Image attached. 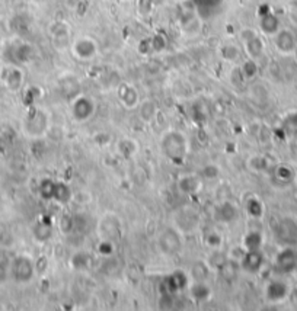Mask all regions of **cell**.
<instances>
[{"label": "cell", "instance_id": "obj_2", "mask_svg": "<svg viewBox=\"0 0 297 311\" xmlns=\"http://www.w3.org/2000/svg\"><path fill=\"white\" fill-rule=\"evenodd\" d=\"M157 244L165 255H176L182 247V237L178 230L168 227L160 233Z\"/></svg>", "mask_w": 297, "mask_h": 311}, {"label": "cell", "instance_id": "obj_11", "mask_svg": "<svg viewBox=\"0 0 297 311\" xmlns=\"http://www.w3.org/2000/svg\"><path fill=\"white\" fill-rule=\"evenodd\" d=\"M120 100L127 109H134L139 103V92L130 85H123L120 87Z\"/></svg>", "mask_w": 297, "mask_h": 311}, {"label": "cell", "instance_id": "obj_34", "mask_svg": "<svg viewBox=\"0 0 297 311\" xmlns=\"http://www.w3.org/2000/svg\"><path fill=\"white\" fill-rule=\"evenodd\" d=\"M150 45L155 51H162L166 47V39L163 35H156L152 41H150Z\"/></svg>", "mask_w": 297, "mask_h": 311}, {"label": "cell", "instance_id": "obj_22", "mask_svg": "<svg viewBox=\"0 0 297 311\" xmlns=\"http://www.w3.org/2000/svg\"><path fill=\"white\" fill-rule=\"evenodd\" d=\"M139 150V144L134 141V140H130V138H126V140H121L118 143V153L126 157V159H130L133 157Z\"/></svg>", "mask_w": 297, "mask_h": 311}, {"label": "cell", "instance_id": "obj_12", "mask_svg": "<svg viewBox=\"0 0 297 311\" xmlns=\"http://www.w3.org/2000/svg\"><path fill=\"white\" fill-rule=\"evenodd\" d=\"M237 215V210L236 207L233 205L232 202H223L220 204L219 207L216 208V212H214V218L216 221L219 223H232L233 220L236 218Z\"/></svg>", "mask_w": 297, "mask_h": 311}, {"label": "cell", "instance_id": "obj_29", "mask_svg": "<svg viewBox=\"0 0 297 311\" xmlns=\"http://www.w3.org/2000/svg\"><path fill=\"white\" fill-rule=\"evenodd\" d=\"M208 275H210V271L204 262H197L193 266V276L195 281H206Z\"/></svg>", "mask_w": 297, "mask_h": 311}, {"label": "cell", "instance_id": "obj_8", "mask_svg": "<svg viewBox=\"0 0 297 311\" xmlns=\"http://www.w3.org/2000/svg\"><path fill=\"white\" fill-rule=\"evenodd\" d=\"M262 255L259 253L258 250H248L245 252V255L241 259V268L249 272V274H255L258 272L262 266Z\"/></svg>", "mask_w": 297, "mask_h": 311}, {"label": "cell", "instance_id": "obj_20", "mask_svg": "<svg viewBox=\"0 0 297 311\" xmlns=\"http://www.w3.org/2000/svg\"><path fill=\"white\" fill-rule=\"evenodd\" d=\"M262 244V236L258 231H249L246 233L244 240H242V247L248 252V250H259Z\"/></svg>", "mask_w": 297, "mask_h": 311}, {"label": "cell", "instance_id": "obj_30", "mask_svg": "<svg viewBox=\"0 0 297 311\" xmlns=\"http://www.w3.org/2000/svg\"><path fill=\"white\" fill-rule=\"evenodd\" d=\"M204 241H206V244L210 249H220V246L223 243V238L217 231H208L204 236Z\"/></svg>", "mask_w": 297, "mask_h": 311}, {"label": "cell", "instance_id": "obj_21", "mask_svg": "<svg viewBox=\"0 0 297 311\" xmlns=\"http://www.w3.org/2000/svg\"><path fill=\"white\" fill-rule=\"evenodd\" d=\"M157 113V106L153 100H144L140 105V118L143 122H152Z\"/></svg>", "mask_w": 297, "mask_h": 311}, {"label": "cell", "instance_id": "obj_28", "mask_svg": "<svg viewBox=\"0 0 297 311\" xmlns=\"http://www.w3.org/2000/svg\"><path fill=\"white\" fill-rule=\"evenodd\" d=\"M54 185H55V182H52L51 179H44L41 182V185H39V195H41V198L47 199V201L52 199Z\"/></svg>", "mask_w": 297, "mask_h": 311}, {"label": "cell", "instance_id": "obj_23", "mask_svg": "<svg viewBox=\"0 0 297 311\" xmlns=\"http://www.w3.org/2000/svg\"><path fill=\"white\" fill-rule=\"evenodd\" d=\"M265 294H267V298L271 301L281 299L285 295V285H283L281 282H271L267 286Z\"/></svg>", "mask_w": 297, "mask_h": 311}, {"label": "cell", "instance_id": "obj_17", "mask_svg": "<svg viewBox=\"0 0 297 311\" xmlns=\"http://www.w3.org/2000/svg\"><path fill=\"white\" fill-rule=\"evenodd\" d=\"M32 231H34V236L38 241H47L52 236V225L51 223H47L42 220V221L35 223Z\"/></svg>", "mask_w": 297, "mask_h": 311}, {"label": "cell", "instance_id": "obj_1", "mask_svg": "<svg viewBox=\"0 0 297 311\" xmlns=\"http://www.w3.org/2000/svg\"><path fill=\"white\" fill-rule=\"evenodd\" d=\"M160 150L169 160L175 163L182 162L188 151V140L181 131H166L160 138Z\"/></svg>", "mask_w": 297, "mask_h": 311}, {"label": "cell", "instance_id": "obj_37", "mask_svg": "<svg viewBox=\"0 0 297 311\" xmlns=\"http://www.w3.org/2000/svg\"><path fill=\"white\" fill-rule=\"evenodd\" d=\"M204 174H206V177H208V179H214V177H217V176H219V170H217V167H216V166L208 164L206 169H204Z\"/></svg>", "mask_w": 297, "mask_h": 311}, {"label": "cell", "instance_id": "obj_15", "mask_svg": "<svg viewBox=\"0 0 297 311\" xmlns=\"http://www.w3.org/2000/svg\"><path fill=\"white\" fill-rule=\"evenodd\" d=\"M242 44H244V48H245L246 54H248L249 58H252V60L259 58V57L262 55V52H264V42H262V39H261L258 35L251 37L249 39L244 41Z\"/></svg>", "mask_w": 297, "mask_h": 311}, {"label": "cell", "instance_id": "obj_19", "mask_svg": "<svg viewBox=\"0 0 297 311\" xmlns=\"http://www.w3.org/2000/svg\"><path fill=\"white\" fill-rule=\"evenodd\" d=\"M210 294H211V291H210V286L206 284V281H195L194 285L191 286L193 298L200 301V302L210 298Z\"/></svg>", "mask_w": 297, "mask_h": 311}, {"label": "cell", "instance_id": "obj_6", "mask_svg": "<svg viewBox=\"0 0 297 311\" xmlns=\"http://www.w3.org/2000/svg\"><path fill=\"white\" fill-rule=\"evenodd\" d=\"M60 92L65 99H76L80 95V82L73 75H66L60 79Z\"/></svg>", "mask_w": 297, "mask_h": 311}, {"label": "cell", "instance_id": "obj_31", "mask_svg": "<svg viewBox=\"0 0 297 311\" xmlns=\"http://www.w3.org/2000/svg\"><path fill=\"white\" fill-rule=\"evenodd\" d=\"M246 211L249 212V215H252V217L257 218V217L262 215V205H261V202H259L258 199H249V201L246 202Z\"/></svg>", "mask_w": 297, "mask_h": 311}, {"label": "cell", "instance_id": "obj_7", "mask_svg": "<svg viewBox=\"0 0 297 311\" xmlns=\"http://www.w3.org/2000/svg\"><path fill=\"white\" fill-rule=\"evenodd\" d=\"M25 128L28 134H32V136L44 134L45 130H47V115L41 112V111H35L26 119Z\"/></svg>", "mask_w": 297, "mask_h": 311}, {"label": "cell", "instance_id": "obj_14", "mask_svg": "<svg viewBox=\"0 0 297 311\" xmlns=\"http://www.w3.org/2000/svg\"><path fill=\"white\" fill-rule=\"evenodd\" d=\"M51 37L54 41V45L58 48H63L67 44L69 39V25L65 22H55L51 26Z\"/></svg>", "mask_w": 297, "mask_h": 311}, {"label": "cell", "instance_id": "obj_35", "mask_svg": "<svg viewBox=\"0 0 297 311\" xmlns=\"http://www.w3.org/2000/svg\"><path fill=\"white\" fill-rule=\"evenodd\" d=\"M230 79H232V83L234 86H241L245 82V77L242 75L241 69H234L232 72V75H230Z\"/></svg>", "mask_w": 297, "mask_h": 311}, {"label": "cell", "instance_id": "obj_32", "mask_svg": "<svg viewBox=\"0 0 297 311\" xmlns=\"http://www.w3.org/2000/svg\"><path fill=\"white\" fill-rule=\"evenodd\" d=\"M137 8H139V12L142 13L143 16H147L153 9V0H139Z\"/></svg>", "mask_w": 297, "mask_h": 311}, {"label": "cell", "instance_id": "obj_3", "mask_svg": "<svg viewBox=\"0 0 297 311\" xmlns=\"http://www.w3.org/2000/svg\"><path fill=\"white\" fill-rule=\"evenodd\" d=\"M12 274L19 284H28L35 274V263L28 256H18L13 261Z\"/></svg>", "mask_w": 297, "mask_h": 311}, {"label": "cell", "instance_id": "obj_38", "mask_svg": "<svg viewBox=\"0 0 297 311\" xmlns=\"http://www.w3.org/2000/svg\"><path fill=\"white\" fill-rule=\"evenodd\" d=\"M86 258H88V256H85L83 253L76 255V256L73 258V266H75V268H79V269L85 268V266H86V262L83 263V259H86Z\"/></svg>", "mask_w": 297, "mask_h": 311}, {"label": "cell", "instance_id": "obj_13", "mask_svg": "<svg viewBox=\"0 0 297 311\" xmlns=\"http://www.w3.org/2000/svg\"><path fill=\"white\" fill-rule=\"evenodd\" d=\"M166 294H176L187 286V275L182 271H175L166 279Z\"/></svg>", "mask_w": 297, "mask_h": 311}, {"label": "cell", "instance_id": "obj_25", "mask_svg": "<svg viewBox=\"0 0 297 311\" xmlns=\"http://www.w3.org/2000/svg\"><path fill=\"white\" fill-rule=\"evenodd\" d=\"M239 69H241L242 75L245 77V80H252V79L257 76V73H258L257 61L252 60V58H249V60H246V61L242 63V67H239Z\"/></svg>", "mask_w": 297, "mask_h": 311}, {"label": "cell", "instance_id": "obj_33", "mask_svg": "<svg viewBox=\"0 0 297 311\" xmlns=\"http://www.w3.org/2000/svg\"><path fill=\"white\" fill-rule=\"evenodd\" d=\"M60 228H62L63 233H70V231L75 228V218H73V217H67V215H65V217L62 218Z\"/></svg>", "mask_w": 297, "mask_h": 311}, {"label": "cell", "instance_id": "obj_26", "mask_svg": "<svg viewBox=\"0 0 297 311\" xmlns=\"http://www.w3.org/2000/svg\"><path fill=\"white\" fill-rule=\"evenodd\" d=\"M220 55H221L226 61H234V60L239 58L241 51H239V48H237L236 45L227 44V45H223V47L220 48Z\"/></svg>", "mask_w": 297, "mask_h": 311}, {"label": "cell", "instance_id": "obj_27", "mask_svg": "<svg viewBox=\"0 0 297 311\" xmlns=\"http://www.w3.org/2000/svg\"><path fill=\"white\" fill-rule=\"evenodd\" d=\"M220 274H221V276H223L226 281H233L234 276H236V274H237L236 263L233 261L224 262V263L220 266Z\"/></svg>", "mask_w": 297, "mask_h": 311}, {"label": "cell", "instance_id": "obj_39", "mask_svg": "<svg viewBox=\"0 0 297 311\" xmlns=\"http://www.w3.org/2000/svg\"><path fill=\"white\" fill-rule=\"evenodd\" d=\"M3 73V69H2V66H0V75Z\"/></svg>", "mask_w": 297, "mask_h": 311}, {"label": "cell", "instance_id": "obj_5", "mask_svg": "<svg viewBox=\"0 0 297 311\" xmlns=\"http://www.w3.org/2000/svg\"><path fill=\"white\" fill-rule=\"evenodd\" d=\"M98 52V45L96 42L89 37H82L75 41L73 44V54L78 57L79 60H91Z\"/></svg>", "mask_w": 297, "mask_h": 311}, {"label": "cell", "instance_id": "obj_9", "mask_svg": "<svg viewBox=\"0 0 297 311\" xmlns=\"http://www.w3.org/2000/svg\"><path fill=\"white\" fill-rule=\"evenodd\" d=\"M274 42H275V47L277 50L283 54H290L293 51L296 50V41H294V37L290 31L287 29H281L275 34V38H274Z\"/></svg>", "mask_w": 297, "mask_h": 311}, {"label": "cell", "instance_id": "obj_4", "mask_svg": "<svg viewBox=\"0 0 297 311\" xmlns=\"http://www.w3.org/2000/svg\"><path fill=\"white\" fill-rule=\"evenodd\" d=\"M95 113V102L91 98H86V96H80L73 102V106H72V115L73 118L78 121V122H85L91 118L92 115Z\"/></svg>", "mask_w": 297, "mask_h": 311}, {"label": "cell", "instance_id": "obj_16", "mask_svg": "<svg viewBox=\"0 0 297 311\" xmlns=\"http://www.w3.org/2000/svg\"><path fill=\"white\" fill-rule=\"evenodd\" d=\"M259 26H261L264 34H268V35L277 34L278 32V19L272 13H267L261 18Z\"/></svg>", "mask_w": 297, "mask_h": 311}, {"label": "cell", "instance_id": "obj_24", "mask_svg": "<svg viewBox=\"0 0 297 311\" xmlns=\"http://www.w3.org/2000/svg\"><path fill=\"white\" fill-rule=\"evenodd\" d=\"M201 186L198 179H195L194 176H185L180 180V188L182 192L185 194H195L198 191V188Z\"/></svg>", "mask_w": 297, "mask_h": 311}, {"label": "cell", "instance_id": "obj_18", "mask_svg": "<svg viewBox=\"0 0 297 311\" xmlns=\"http://www.w3.org/2000/svg\"><path fill=\"white\" fill-rule=\"evenodd\" d=\"M52 199L58 204H67L72 199V191L63 182H55L54 185V195Z\"/></svg>", "mask_w": 297, "mask_h": 311}, {"label": "cell", "instance_id": "obj_36", "mask_svg": "<svg viewBox=\"0 0 297 311\" xmlns=\"http://www.w3.org/2000/svg\"><path fill=\"white\" fill-rule=\"evenodd\" d=\"M99 252L103 253V255H111V253L114 252V246H112V243H111L109 240H105V241H102V243L99 244Z\"/></svg>", "mask_w": 297, "mask_h": 311}, {"label": "cell", "instance_id": "obj_10", "mask_svg": "<svg viewBox=\"0 0 297 311\" xmlns=\"http://www.w3.org/2000/svg\"><path fill=\"white\" fill-rule=\"evenodd\" d=\"M5 85L12 92L19 90L24 85V72L19 67H9L5 73Z\"/></svg>", "mask_w": 297, "mask_h": 311}]
</instances>
